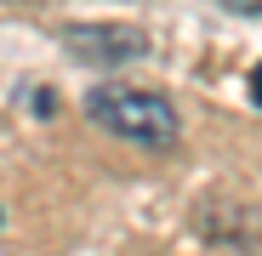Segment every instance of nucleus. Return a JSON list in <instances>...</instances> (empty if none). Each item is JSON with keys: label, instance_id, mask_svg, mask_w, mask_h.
Listing matches in <instances>:
<instances>
[{"label": "nucleus", "instance_id": "1", "mask_svg": "<svg viewBox=\"0 0 262 256\" xmlns=\"http://www.w3.org/2000/svg\"><path fill=\"white\" fill-rule=\"evenodd\" d=\"M85 114H92L103 131L137 143V148H171L177 143V108H171L160 91H137V85H97V91H85Z\"/></svg>", "mask_w": 262, "mask_h": 256}, {"label": "nucleus", "instance_id": "2", "mask_svg": "<svg viewBox=\"0 0 262 256\" xmlns=\"http://www.w3.org/2000/svg\"><path fill=\"white\" fill-rule=\"evenodd\" d=\"M63 40H69L74 57L103 63V68H125V63H143L148 57V34L131 29V23H74Z\"/></svg>", "mask_w": 262, "mask_h": 256}, {"label": "nucleus", "instance_id": "3", "mask_svg": "<svg viewBox=\"0 0 262 256\" xmlns=\"http://www.w3.org/2000/svg\"><path fill=\"white\" fill-rule=\"evenodd\" d=\"M228 12H245V17H262V0H223Z\"/></svg>", "mask_w": 262, "mask_h": 256}, {"label": "nucleus", "instance_id": "4", "mask_svg": "<svg viewBox=\"0 0 262 256\" xmlns=\"http://www.w3.org/2000/svg\"><path fill=\"white\" fill-rule=\"evenodd\" d=\"M251 91H256V103H262V68H256V80H251Z\"/></svg>", "mask_w": 262, "mask_h": 256}]
</instances>
